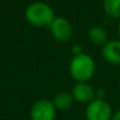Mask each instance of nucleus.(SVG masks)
Returning <instances> with one entry per match:
<instances>
[{"instance_id": "0eeeda50", "label": "nucleus", "mask_w": 120, "mask_h": 120, "mask_svg": "<svg viewBox=\"0 0 120 120\" xmlns=\"http://www.w3.org/2000/svg\"><path fill=\"white\" fill-rule=\"evenodd\" d=\"M101 55L107 62L112 64H120V40L106 42L103 45Z\"/></svg>"}, {"instance_id": "7ed1b4c3", "label": "nucleus", "mask_w": 120, "mask_h": 120, "mask_svg": "<svg viewBox=\"0 0 120 120\" xmlns=\"http://www.w3.org/2000/svg\"><path fill=\"white\" fill-rule=\"evenodd\" d=\"M113 116L111 105L103 98H96L87 104L85 110L86 120H111Z\"/></svg>"}, {"instance_id": "9b49d317", "label": "nucleus", "mask_w": 120, "mask_h": 120, "mask_svg": "<svg viewBox=\"0 0 120 120\" xmlns=\"http://www.w3.org/2000/svg\"><path fill=\"white\" fill-rule=\"evenodd\" d=\"M111 120H120V110L116 111V112L113 113V116H112V119H111Z\"/></svg>"}, {"instance_id": "6e6552de", "label": "nucleus", "mask_w": 120, "mask_h": 120, "mask_svg": "<svg viewBox=\"0 0 120 120\" xmlns=\"http://www.w3.org/2000/svg\"><path fill=\"white\" fill-rule=\"evenodd\" d=\"M74 100H75V99H74V97H72L71 93L62 91V92H58V93L54 97L52 103H54L56 110L65 111V110H69V109L72 106Z\"/></svg>"}, {"instance_id": "f8f14e48", "label": "nucleus", "mask_w": 120, "mask_h": 120, "mask_svg": "<svg viewBox=\"0 0 120 120\" xmlns=\"http://www.w3.org/2000/svg\"><path fill=\"white\" fill-rule=\"evenodd\" d=\"M118 32H119V35H120V22H119V25H118Z\"/></svg>"}, {"instance_id": "f257e3e1", "label": "nucleus", "mask_w": 120, "mask_h": 120, "mask_svg": "<svg viewBox=\"0 0 120 120\" xmlns=\"http://www.w3.org/2000/svg\"><path fill=\"white\" fill-rule=\"evenodd\" d=\"M26 20L35 27H47L55 20L54 9L43 1H34L29 4L25 11Z\"/></svg>"}, {"instance_id": "20e7f679", "label": "nucleus", "mask_w": 120, "mask_h": 120, "mask_svg": "<svg viewBox=\"0 0 120 120\" xmlns=\"http://www.w3.org/2000/svg\"><path fill=\"white\" fill-rule=\"evenodd\" d=\"M56 107L52 100L40 99L30 109V119L32 120H55L56 118Z\"/></svg>"}, {"instance_id": "9d476101", "label": "nucleus", "mask_w": 120, "mask_h": 120, "mask_svg": "<svg viewBox=\"0 0 120 120\" xmlns=\"http://www.w3.org/2000/svg\"><path fill=\"white\" fill-rule=\"evenodd\" d=\"M103 6L107 15L114 19H120V0H104Z\"/></svg>"}, {"instance_id": "1a4fd4ad", "label": "nucleus", "mask_w": 120, "mask_h": 120, "mask_svg": "<svg viewBox=\"0 0 120 120\" xmlns=\"http://www.w3.org/2000/svg\"><path fill=\"white\" fill-rule=\"evenodd\" d=\"M89 39L94 44L104 45L106 42H109V34H107V32L104 27L93 26L89 30Z\"/></svg>"}, {"instance_id": "423d86ee", "label": "nucleus", "mask_w": 120, "mask_h": 120, "mask_svg": "<svg viewBox=\"0 0 120 120\" xmlns=\"http://www.w3.org/2000/svg\"><path fill=\"white\" fill-rule=\"evenodd\" d=\"M71 94L74 97V99L78 103H91L94 98V90L93 87L87 83V82H82L75 84V86L72 87Z\"/></svg>"}, {"instance_id": "f03ea898", "label": "nucleus", "mask_w": 120, "mask_h": 120, "mask_svg": "<svg viewBox=\"0 0 120 120\" xmlns=\"http://www.w3.org/2000/svg\"><path fill=\"white\" fill-rule=\"evenodd\" d=\"M94 71H96L94 61L90 55L85 52L74 56L70 61L69 72L71 77L78 83L87 82L89 79H91V77L94 75Z\"/></svg>"}, {"instance_id": "39448f33", "label": "nucleus", "mask_w": 120, "mask_h": 120, "mask_svg": "<svg viewBox=\"0 0 120 120\" xmlns=\"http://www.w3.org/2000/svg\"><path fill=\"white\" fill-rule=\"evenodd\" d=\"M49 27L52 36L60 42H67L72 36V26L69 20L63 16L55 18V20Z\"/></svg>"}]
</instances>
